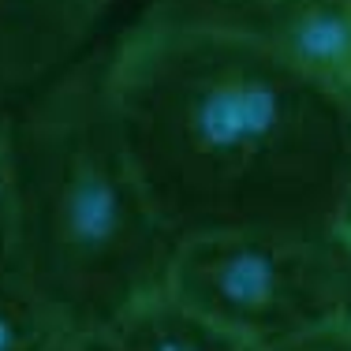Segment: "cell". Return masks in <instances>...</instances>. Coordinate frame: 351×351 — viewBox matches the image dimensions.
Here are the masks:
<instances>
[{"label": "cell", "mask_w": 351, "mask_h": 351, "mask_svg": "<svg viewBox=\"0 0 351 351\" xmlns=\"http://www.w3.org/2000/svg\"><path fill=\"white\" fill-rule=\"evenodd\" d=\"M131 161L176 243L232 232L344 239L351 101L258 34L149 0L97 45Z\"/></svg>", "instance_id": "cell-1"}, {"label": "cell", "mask_w": 351, "mask_h": 351, "mask_svg": "<svg viewBox=\"0 0 351 351\" xmlns=\"http://www.w3.org/2000/svg\"><path fill=\"white\" fill-rule=\"evenodd\" d=\"M23 273L68 332H105L165 288L176 239L131 161L97 45L12 112Z\"/></svg>", "instance_id": "cell-2"}, {"label": "cell", "mask_w": 351, "mask_h": 351, "mask_svg": "<svg viewBox=\"0 0 351 351\" xmlns=\"http://www.w3.org/2000/svg\"><path fill=\"white\" fill-rule=\"evenodd\" d=\"M101 337L112 351H243V344L180 303L169 288L146 295Z\"/></svg>", "instance_id": "cell-5"}, {"label": "cell", "mask_w": 351, "mask_h": 351, "mask_svg": "<svg viewBox=\"0 0 351 351\" xmlns=\"http://www.w3.org/2000/svg\"><path fill=\"white\" fill-rule=\"evenodd\" d=\"M165 288L236 344L254 348L351 317V247L280 232L183 239Z\"/></svg>", "instance_id": "cell-3"}, {"label": "cell", "mask_w": 351, "mask_h": 351, "mask_svg": "<svg viewBox=\"0 0 351 351\" xmlns=\"http://www.w3.org/2000/svg\"><path fill=\"white\" fill-rule=\"evenodd\" d=\"M195 4L210 8V12H247V8H262L273 0H195Z\"/></svg>", "instance_id": "cell-10"}, {"label": "cell", "mask_w": 351, "mask_h": 351, "mask_svg": "<svg viewBox=\"0 0 351 351\" xmlns=\"http://www.w3.org/2000/svg\"><path fill=\"white\" fill-rule=\"evenodd\" d=\"M68 325L38 295L23 269L0 273V351H53Z\"/></svg>", "instance_id": "cell-6"}, {"label": "cell", "mask_w": 351, "mask_h": 351, "mask_svg": "<svg viewBox=\"0 0 351 351\" xmlns=\"http://www.w3.org/2000/svg\"><path fill=\"white\" fill-rule=\"evenodd\" d=\"M112 0H0V112H12L97 45Z\"/></svg>", "instance_id": "cell-4"}, {"label": "cell", "mask_w": 351, "mask_h": 351, "mask_svg": "<svg viewBox=\"0 0 351 351\" xmlns=\"http://www.w3.org/2000/svg\"><path fill=\"white\" fill-rule=\"evenodd\" d=\"M53 351H112V348L105 344L101 332H71V337H64Z\"/></svg>", "instance_id": "cell-9"}, {"label": "cell", "mask_w": 351, "mask_h": 351, "mask_svg": "<svg viewBox=\"0 0 351 351\" xmlns=\"http://www.w3.org/2000/svg\"><path fill=\"white\" fill-rule=\"evenodd\" d=\"M344 243L351 247V221H348V228H344Z\"/></svg>", "instance_id": "cell-11"}, {"label": "cell", "mask_w": 351, "mask_h": 351, "mask_svg": "<svg viewBox=\"0 0 351 351\" xmlns=\"http://www.w3.org/2000/svg\"><path fill=\"white\" fill-rule=\"evenodd\" d=\"M12 112H0V273L23 269L19 161H15V120H12Z\"/></svg>", "instance_id": "cell-7"}, {"label": "cell", "mask_w": 351, "mask_h": 351, "mask_svg": "<svg viewBox=\"0 0 351 351\" xmlns=\"http://www.w3.org/2000/svg\"><path fill=\"white\" fill-rule=\"evenodd\" d=\"M243 351H351V317H337V322L314 325V329L291 332V337L254 344Z\"/></svg>", "instance_id": "cell-8"}]
</instances>
